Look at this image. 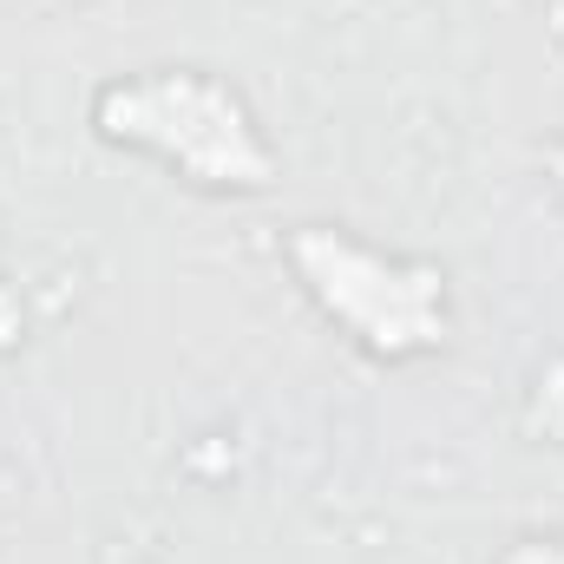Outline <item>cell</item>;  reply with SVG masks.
Returning <instances> with one entry per match:
<instances>
[{"instance_id":"3","label":"cell","mask_w":564,"mask_h":564,"mask_svg":"<svg viewBox=\"0 0 564 564\" xmlns=\"http://www.w3.org/2000/svg\"><path fill=\"white\" fill-rule=\"evenodd\" d=\"M492 564H564V532H552V525L545 532H519Z\"/></svg>"},{"instance_id":"2","label":"cell","mask_w":564,"mask_h":564,"mask_svg":"<svg viewBox=\"0 0 564 564\" xmlns=\"http://www.w3.org/2000/svg\"><path fill=\"white\" fill-rule=\"evenodd\" d=\"M282 263L308 308L368 361L408 368L453 341V282L433 257H401L348 224H295Z\"/></svg>"},{"instance_id":"1","label":"cell","mask_w":564,"mask_h":564,"mask_svg":"<svg viewBox=\"0 0 564 564\" xmlns=\"http://www.w3.org/2000/svg\"><path fill=\"white\" fill-rule=\"evenodd\" d=\"M93 139L132 151L204 197H263L276 184V144L243 86L210 66H139L93 93Z\"/></svg>"}]
</instances>
